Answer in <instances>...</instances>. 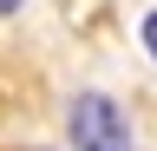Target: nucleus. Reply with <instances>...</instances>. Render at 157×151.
<instances>
[{
    "label": "nucleus",
    "mask_w": 157,
    "mask_h": 151,
    "mask_svg": "<svg viewBox=\"0 0 157 151\" xmlns=\"http://www.w3.org/2000/svg\"><path fill=\"white\" fill-rule=\"evenodd\" d=\"M72 145L78 151H131V125L105 92H85L72 105Z\"/></svg>",
    "instance_id": "obj_1"
},
{
    "label": "nucleus",
    "mask_w": 157,
    "mask_h": 151,
    "mask_svg": "<svg viewBox=\"0 0 157 151\" xmlns=\"http://www.w3.org/2000/svg\"><path fill=\"white\" fill-rule=\"evenodd\" d=\"M144 46H151V59H157V13L144 20Z\"/></svg>",
    "instance_id": "obj_2"
},
{
    "label": "nucleus",
    "mask_w": 157,
    "mask_h": 151,
    "mask_svg": "<svg viewBox=\"0 0 157 151\" xmlns=\"http://www.w3.org/2000/svg\"><path fill=\"white\" fill-rule=\"evenodd\" d=\"M13 7H20V0H0V13H13Z\"/></svg>",
    "instance_id": "obj_3"
}]
</instances>
